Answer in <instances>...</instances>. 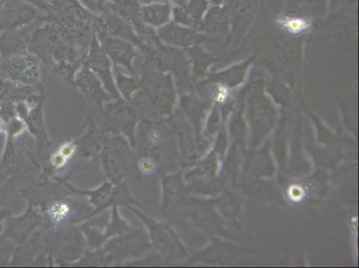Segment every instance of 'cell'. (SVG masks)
Masks as SVG:
<instances>
[{"label":"cell","instance_id":"1","mask_svg":"<svg viewBox=\"0 0 359 268\" xmlns=\"http://www.w3.org/2000/svg\"><path fill=\"white\" fill-rule=\"evenodd\" d=\"M28 51L42 63L52 65L65 75L73 74L83 63L79 48L57 25L42 16L40 24L36 26L31 35Z\"/></svg>","mask_w":359,"mask_h":268},{"label":"cell","instance_id":"2","mask_svg":"<svg viewBox=\"0 0 359 268\" xmlns=\"http://www.w3.org/2000/svg\"><path fill=\"white\" fill-rule=\"evenodd\" d=\"M46 20L54 22L78 48L88 50L95 35L97 14L80 0H52Z\"/></svg>","mask_w":359,"mask_h":268},{"label":"cell","instance_id":"3","mask_svg":"<svg viewBox=\"0 0 359 268\" xmlns=\"http://www.w3.org/2000/svg\"><path fill=\"white\" fill-rule=\"evenodd\" d=\"M97 31L130 42L142 52L143 55L149 51L151 44V41L140 37L128 22L107 6L105 11L97 15L95 32Z\"/></svg>","mask_w":359,"mask_h":268},{"label":"cell","instance_id":"4","mask_svg":"<svg viewBox=\"0 0 359 268\" xmlns=\"http://www.w3.org/2000/svg\"><path fill=\"white\" fill-rule=\"evenodd\" d=\"M42 62L31 52L14 55L0 65V77L24 83H34L40 80Z\"/></svg>","mask_w":359,"mask_h":268},{"label":"cell","instance_id":"5","mask_svg":"<svg viewBox=\"0 0 359 268\" xmlns=\"http://www.w3.org/2000/svg\"><path fill=\"white\" fill-rule=\"evenodd\" d=\"M39 18L37 8L25 0H6L0 8V34L25 27Z\"/></svg>","mask_w":359,"mask_h":268},{"label":"cell","instance_id":"6","mask_svg":"<svg viewBox=\"0 0 359 268\" xmlns=\"http://www.w3.org/2000/svg\"><path fill=\"white\" fill-rule=\"evenodd\" d=\"M101 48L105 51L112 64L123 65L133 73V62L136 58V47L123 39L113 37L105 32H95Z\"/></svg>","mask_w":359,"mask_h":268},{"label":"cell","instance_id":"7","mask_svg":"<svg viewBox=\"0 0 359 268\" xmlns=\"http://www.w3.org/2000/svg\"><path fill=\"white\" fill-rule=\"evenodd\" d=\"M84 67L89 68L96 76L103 81L104 85L111 93H116L115 83L111 73L112 62L101 48L96 34L93 36L88 48L86 55L83 58Z\"/></svg>","mask_w":359,"mask_h":268},{"label":"cell","instance_id":"8","mask_svg":"<svg viewBox=\"0 0 359 268\" xmlns=\"http://www.w3.org/2000/svg\"><path fill=\"white\" fill-rule=\"evenodd\" d=\"M142 6L139 0H116L106 6L128 22L140 37L150 40L155 37L156 32L143 22Z\"/></svg>","mask_w":359,"mask_h":268},{"label":"cell","instance_id":"9","mask_svg":"<svg viewBox=\"0 0 359 268\" xmlns=\"http://www.w3.org/2000/svg\"><path fill=\"white\" fill-rule=\"evenodd\" d=\"M41 18L40 16L37 21L25 27L5 31L0 34V58L3 60L28 51L31 35L36 26L40 24Z\"/></svg>","mask_w":359,"mask_h":268},{"label":"cell","instance_id":"10","mask_svg":"<svg viewBox=\"0 0 359 268\" xmlns=\"http://www.w3.org/2000/svg\"><path fill=\"white\" fill-rule=\"evenodd\" d=\"M156 32V37L163 43L174 47L190 48L205 41L204 36L194 29L186 28L176 22H168Z\"/></svg>","mask_w":359,"mask_h":268},{"label":"cell","instance_id":"11","mask_svg":"<svg viewBox=\"0 0 359 268\" xmlns=\"http://www.w3.org/2000/svg\"><path fill=\"white\" fill-rule=\"evenodd\" d=\"M172 12L171 6L166 3L151 2L142 6L143 22L153 30L168 24Z\"/></svg>","mask_w":359,"mask_h":268},{"label":"cell","instance_id":"12","mask_svg":"<svg viewBox=\"0 0 359 268\" xmlns=\"http://www.w3.org/2000/svg\"><path fill=\"white\" fill-rule=\"evenodd\" d=\"M280 25L290 34H298L306 32L309 28V24L304 19L299 18H285L280 20Z\"/></svg>","mask_w":359,"mask_h":268},{"label":"cell","instance_id":"13","mask_svg":"<svg viewBox=\"0 0 359 268\" xmlns=\"http://www.w3.org/2000/svg\"><path fill=\"white\" fill-rule=\"evenodd\" d=\"M208 8L207 0H191L187 6H184L185 11L194 19L196 25L200 22L201 16L203 15Z\"/></svg>","mask_w":359,"mask_h":268},{"label":"cell","instance_id":"14","mask_svg":"<svg viewBox=\"0 0 359 268\" xmlns=\"http://www.w3.org/2000/svg\"><path fill=\"white\" fill-rule=\"evenodd\" d=\"M222 18V12L219 8L215 6L211 9L210 12L208 13L207 18H205L203 24L198 26L202 30H207L210 32H214L219 25Z\"/></svg>","mask_w":359,"mask_h":268},{"label":"cell","instance_id":"15","mask_svg":"<svg viewBox=\"0 0 359 268\" xmlns=\"http://www.w3.org/2000/svg\"><path fill=\"white\" fill-rule=\"evenodd\" d=\"M70 213V208L65 202H57L51 206L48 215H50V219L54 222H61L64 219L67 218Z\"/></svg>","mask_w":359,"mask_h":268},{"label":"cell","instance_id":"16","mask_svg":"<svg viewBox=\"0 0 359 268\" xmlns=\"http://www.w3.org/2000/svg\"><path fill=\"white\" fill-rule=\"evenodd\" d=\"M116 80L117 86H118L119 89L122 91V93L126 96H129L133 91H135L138 88V83H137V81L133 78H128L118 73Z\"/></svg>","mask_w":359,"mask_h":268},{"label":"cell","instance_id":"17","mask_svg":"<svg viewBox=\"0 0 359 268\" xmlns=\"http://www.w3.org/2000/svg\"><path fill=\"white\" fill-rule=\"evenodd\" d=\"M174 15L175 22L182 26H190L194 27L196 26V22L192 19L190 15L188 14L187 11H185L184 6H177L172 12Z\"/></svg>","mask_w":359,"mask_h":268},{"label":"cell","instance_id":"18","mask_svg":"<svg viewBox=\"0 0 359 268\" xmlns=\"http://www.w3.org/2000/svg\"><path fill=\"white\" fill-rule=\"evenodd\" d=\"M80 1L94 14L99 15L105 11L107 4L115 2L116 0H80Z\"/></svg>","mask_w":359,"mask_h":268},{"label":"cell","instance_id":"19","mask_svg":"<svg viewBox=\"0 0 359 268\" xmlns=\"http://www.w3.org/2000/svg\"><path fill=\"white\" fill-rule=\"evenodd\" d=\"M25 1L34 6L35 8L45 12L46 15L50 12L52 0H25Z\"/></svg>","mask_w":359,"mask_h":268},{"label":"cell","instance_id":"20","mask_svg":"<svg viewBox=\"0 0 359 268\" xmlns=\"http://www.w3.org/2000/svg\"><path fill=\"white\" fill-rule=\"evenodd\" d=\"M67 158H65L63 155L61 154L60 152L55 153L51 158L52 165L55 166V168H63L67 163Z\"/></svg>","mask_w":359,"mask_h":268},{"label":"cell","instance_id":"21","mask_svg":"<svg viewBox=\"0 0 359 268\" xmlns=\"http://www.w3.org/2000/svg\"><path fill=\"white\" fill-rule=\"evenodd\" d=\"M74 150L75 146L73 145V143L68 142L65 143V145L61 147L60 152L65 156V158L68 159H70V156H73Z\"/></svg>","mask_w":359,"mask_h":268},{"label":"cell","instance_id":"22","mask_svg":"<svg viewBox=\"0 0 359 268\" xmlns=\"http://www.w3.org/2000/svg\"><path fill=\"white\" fill-rule=\"evenodd\" d=\"M140 166L142 171L145 173L152 172L155 168L154 163H153L151 160L149 159H142V162H140Z\"/></svg>","mask_w":359,"mask_h":268},{"label":"cell","instance_id":"23","mask_svg":"<svg viewBox=\"0 0 359 268\" xmlns=\"http://www.w3.org/2000/svg\"><path fill=\"white\" fill-rule=\"evenodd\" d=\"M171 1L178 6H184L186 4V0H171Z\"/></svg>","mask_w":359,"mask_h":268},{"label":"cell","instance_id":"24","mask_svg":"<svg viewBox=\"0 0 359 268\" xmlns=\"http://www.w3.org/2000/svg\"><path fill=\"white\" fill-rule=\"evenodd\" d=\"M140 3H142V5L144 4H149V3H151L152 0H139Z\"/></svg>","mask_w":359,"mask_h":268},{"label":"cell","instance_id":"25","mask_svg":"<svg viewBox=\"0 0 359 268\" xmlns=\"http://www.w3.org/2000/svg\"><path fill=\"white\" fill-rule=\"evenodd\" d=\"M3 130H4V123H3L1 119H0V132Z\"/></svg>","mask_w":359,"mask_h":268},{"label":"cell","instance_id":"26","mask_svg":"<svg viewBox=\"0 0 359 268\" xmlns=\"http://www.w3.org/2000/svg\"><path fill=\"white\" fill-rule=\"evenodd\" d=\"M6 0H0V8H2V6L5 4Z\"/></svg>","mask_w":359,"mask_h":268},{"label":"cell","instance_id":"27","mask_svg":"<svg viewBox=\"0 0 359 268\" xmlns=\"http://www.w3.org/2000/svg\"><path fill=\"white\" fill-rule=\"evenodd\" d=\"M1 220H2V215H0V230H1Z\"/></svg>","mask_w":359,"mask_h":268},{"label":"cell","instance_id":"28","mask_svg":"<svg viewBox=\"0 0 359 268\" xmlns=\"http://www.w3.org/2000/svg\"><path fill=\"white\" fill-rule=\"evenodd\" d=\"M0 182H1V173H0Z\"/></svg>","mask_w":359,"mask_h":268}]
</instances>
